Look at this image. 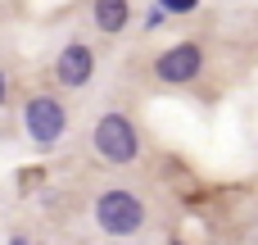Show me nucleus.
I'll return each instance as SVG.
<instances>
[{"label": "nucleus", "mask_w": 258, "mask_h": 245, "mask_svg": "<svg viewBox=\"0 0 258 245\" xmlns=\"http://www.w3.org/2000/svg\"><path fill=\"white\" fill-rule=\"evenodd\" d=\"M95 218L109 236H136L141 223H145V205L132 195V191H104L95 200Z\"/></svg>", "instance_id": "f257e3e1"}, {"label": "nucleus", "mask_w": 258, "mask_h": 245, "mask_svg": "<svg viewBox=\"0 0 258 245\" xmlns=\"http://www.w3.org/2000/svg\"><path fill=\"white\" fill-rule=\"evenodd\" d=\"M95 150L109 164H132L136 159V132H132V123L122 114H104L95 123Z\"/></svg>", "instance_id": "f03ea898"}, {"label": "nucleus", "mask_w": 258, "mask_h": 245, "mask_svg": "<svg viewBox=\"0 0 258 245\" xmlns=\"http://www.w3.org/2000/svg\"><path fill=\"white\" fill-rule=\"evenodd\" d=\"M23 118H27V136H32V141H41V145L59 141V136H63V127H68V114H63V105H59L54 95H36V100H27Z\"/></svg>", "instance_id": "7ed1b4c3"}, {"label": "nucleus", "mask_w": 258, "mask_h": 245, "mask_svg": "<svg viewBox=\"0 0 258 245\" xmlns=\"http://www.w3.org/2000/svg\"><path fill=\"white\" fill-rule=\"evenodd\" d=\"M200 64H204V55H200V45H195V41H181V45H172V50H163V55H159V64H154V73H159L163 82H172V86H181V82H195V73H200Z\"/></svg>", "instance_id": "20e7f679"}, {"label": "nucleus", "mask_w": 258, "mask_h": 245, "mask_svg": "<svg viewBox=\"0 0 258 245\" xmlns=\"http://www.w3.org/2000/svg\"><path fill=\"white\" fill-rule=\"evenodd\" d=\"M91 73H95V55H91V45L68 41L63 55H59V64H54V77H59L63 86H86Z\"/></svg>", "instance_id": "39448f33"}, {"label": "nucleus", "mask_w": 258, "mask_h": 245, "mask_svg": "<svg viewBox=\"0 0 258 245\" xmlns=\"http://www.w3.org/2000/svg\"><path fill=\"white\" fill-rule=\"evenodd\" d=\"M132 18V5L127 0H95V27L100 32H122Z\"/></svg>", "instance_id": "423d86ee"}, {"label": "nucleus", "mask_w": 258, "mask_h": 245, "mask_svg": "<svg viewBox=\"0 0 258 245\" xmlns=\"http://www.w3.org/2000/svg\"><path fill=\"white\" fill-rule=\"evenodd\" d=\"M200 0H159V9H168V14H190Z\"/></svg>", "instance_id": "0eeeda50"}, {"label": "nucleus", "mask_w": 258, "mask_h": 245, "mask_svg": "<svg viewBox=\"0 0 258 245\" xmlns=\"http://www.w3.org/2000/svg\"><path fill=\"white\" fill-rule=\"evenodd\" d=\"M5 95H9V82H5V73H0V105H5Z\"/></svg>", "instance_id": "6e6552de"}, {"label": "nucleus", "mask_w": 258, "mask_h": 245, "mask_svg": "<svg viewBox=\"0 0 258 245\" xmlns=\"http://www.w3.org/2000/svg\"><path fill=\"white\" fill-rule=\"evenodd\" d=\"M14 245H27V241H14Z\"/></svg>", "instance_id": "1a4fd4ad"}, {"label": "nucleus", "mask_w": 258, "mask_h": 245, "mask_svg": "<svg viewBox=\"0 0 258 245\" xmlns=\"http://www.w3.org/2000/svg\"><path fill=\"white\" fill-rule=\"evenodd\" d=\"M172 245H181V241H172Z\"/></svg>", "instance_id": "9d476101"}]
</instances>
